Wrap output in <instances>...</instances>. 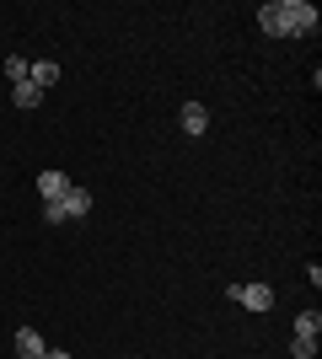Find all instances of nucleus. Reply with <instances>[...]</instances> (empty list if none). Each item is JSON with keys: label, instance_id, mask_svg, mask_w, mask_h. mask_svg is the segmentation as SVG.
<instances>
[{"label": "nucleus", "instance_id": "nucleus-1", "mask_svg": "<svg viewBox=\"0 0 322 359\" xmlns=\"http://www.w3.org/2000/svg\"><path fill=\"white\" fill-rule=\"evenodd\" d=\"M258 27L269 38H290V32H317V6L307 0H274L258 11Z\"/></svg>", "mask_w": 322, "mask_h": 359}, {"label": "nucleus", "instance_id": "nucleus-2", "mask_svg": "<svg viewBox=\"0 0 322 359\" xmlns=\"http://www.w3.org/2000/svg\"><path fill=\"white\" fill-rule=\"evenodd\" d=\"M231 300L247 306V311H269V306H274V290L269 285H231Z\"/></svg>", "mask_w": 322, "mask_h": 359}, {"label": "nucleus", "instance_id": "nucleus-3", "mask_svg": "<svg viewBox=\"0 0 322 359\" xmlns=\"http://www.w3.org/2000/svg\"><path fill=\"white\" fill-rule=\"evenodd\" d=\"M70 188H76V182L65 177V172H38V194H43V204H60Z\"/></svg>", "mask_w": 322, "mask_h": 359}, {"label": "nucleus", "instance_id": "nucleus-4", "mask_svg": "<svg viewBox=\"0 0 322 359\" xmlns=\"http://www.w3.org/2000/svg\"><path fill=\"white\" fill-rule=\"evenodd\" d=\"M60 210H65V220H81V215L92 210V194H86V188H70V194L60 198Z\"/></svg>", "mask_w": 322, "mask_h": 359}, {"label": "nucleus", "instance_id": "nucleus-5", "mask_svg": "<svg viewBox=\"0 0 322 359\" xmlns=\"http://www.w3.org/2000/svg\"><path fill=\"white\" fill-rule=\"evenodd\" d=\"M27 81H32L38 91H48L54 81H60V65H54V60H38V65H27Z\"/></svg>", "mask_w": 322, "mask_h": 359}, {"label": "nucleus", "instance_id": "nucleus-6", "mask_svg": "<svg viewBox=\"0 0 322 359\" xmlns=\"http://www.w3.org/2000/svg\"><path fill=\"white\" fill-rule=\"evenodd\" d=\"M183 129H188V135H204V129H210V113H204V102H183Z\"/></svg>", "mask_w": 322, "mask_h": 359}, {"label": "nucleus", "instance_id": "nucleus-7", "mask_svg": "<svg viewBox=\"0 0 322 359\" xmlns=\"http://www.w3.org/2000/svg\"><path fill=\"white\" fill-rule=\"evenodd\" d=\"M16 354H22V359H43V338H38L32 327H22V332H16Z\"/></svg>", "mask_w": 322, "mask_h": 359}, {"label": "nucleus", "instance_id": "nucleus-8", "mask_svg": "<svg viewBox=\"0 0 322 359\" xmlns=\"http://www.w3.org/2000/svg\"><path fill=\"white\" fill-rule=\"evenodd\" d=\"M16 107H38V102H43V91H38V86H32V81H16Z\"/></svg>", "mask_w": 322, "mask_h": 359}, {"label": "nucleus", "instance_id": "nucleus-9", "mask_svg": "<svg viewBox=\"0 0 322 359\" xmlns=\"http://www.w3.org/2000/svg\"><path fill=\"white\" fill-rule=\"evenodd\" d=\"M317 332H322V316L317 311H301V316H295V338H317Z\"/></svg>", "mask_w": 322, "mask_h": 359}, {"label": "nucleus", "instance_id": "nucleus-10", "mask_svg": "<svg viewBox=\"0 0 322 359\" xmlns=\"http://www.w3.org/2000/svg\"><path fill=\"white\" fill-rule=\"evenodd\" d=\"M290 354H295V359H317V338H295Z\"/></svg>", "mask_w": 322, "mask_h": 359}, {"label": "nucleus", "instance_id": "nucleus-11", "mask_svg": "<svg viewBox=\"0 0 322 359\" xmlns=\"http://www.w3.org/2000/svg\"><path fill=\"white\" fill-rule=\"evenodd\" d=\"M6 75H11V86H16V81H27V60H6Z\"/></svg>", "mask_w": 322, "mask_h": 359}, {"label": "nucleus", "instance_id": "nucleus-12", "mask_svg": "<svg viewBox=\"0 0 322 359\" xmlns=\"http://www.w3.org/2000/svg\"><path fill=\"white\" fill-rule=\"evenodd\" d=\"M43 359H70V354H65V348H43Z\"/></svg>", "mask_w": 322, "mask_h": 359}]
</instances>
